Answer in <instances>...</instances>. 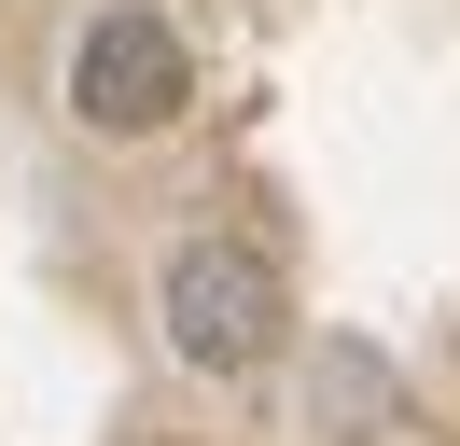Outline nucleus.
<instances>
[{"label": "nucleus", "mask_w": 460, "mask_h": 446, "mask_svg": "<svg viewBox=\"0 0 460 446\" xmlns=\"http://www.w3.org/2000/svg\"><path fill=\"white\" fill-rule=\"evenodd\" d=\"M154 334H168L181 377H265L279 334H293V293L252 237H181L154 265Z\"/></svg>", "instance_id": "1"}, {"label": "nucleus", "mask_w": 460, "mask_h": 446, "mask_svg": "<svg viewBox=\"0 0 460 446\" xmlns=\"http://www.w3.org/2000/svg\"><path fill=\"white\" fill-rule=\"evenodd\" d=\"M181 98H196V42L154 0H98L70 28V126L84 139H168Z\"/></svg>", "instance_id": "2"}, {"label": "nucleus", "mask_w": 460, "mask_h": 446, "mask_svg": "<svg viewBox=\"0 0 460 446\" xmlns=\"http://www.w3.org/2000/svg\"><path fill=\"white\" fill-rule=\"evenodd\" d=\"M404 418V377L363 349V334H321V362H307V433L321 446H376Z\"/></svg>", "instance_id": "3"}]
</instances>
